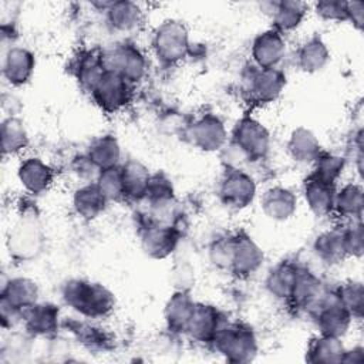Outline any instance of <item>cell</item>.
I'll return each instance as SVG.
<instances>
[{"instance_id": "cell-1", "label": "cell", "mask_w": 364, "mask_h": 364, "mask_svg": "<svg viewBox=\"0 0 364 364\" xmlns=\"http://www.w3.org/2000/svg\"><path fill=\"white\" fill-rule=\"evenodd\" d=\"M63 301L85 318H102L115 307L114 294L101 283L70 279L61 287Z\"/></svg>"}, {"instance_id": "cell-2", "label": "cell", "mask_w": 364, "mask_h": 364, "mask_svg": "<svg viewBox=\"0 0 364 364\" xmlns=\"http://www.w3.org/2000/svg\"><path fill=\"white\" fill-rule=\"evenodd\" d=\"M216 351L230 363H249L257 354V340L245 323H223L213 341Z\"/></svg>"}, {"instance_id": "cell-3", "label": "cell", "mask_w": 364, "mask_h": 364, "mask_svg": "<svg viewBox=\"0 0 364 364\" xmlns=\"http://www.w3.org/2000/svg\"><path fill=\"white\" fill-rule=\"evenodd\" d=\"M270 146L269 131L257 119L245 117L239 119L232 131L230 154L239 162L256 161L266 156Z\"/></svg>"}, {"instance_id": "cell-4", "label": "cell", "mask_w": 364, "mask_h": 364, "mask_svg": "<svg viewBox=\"0 0 364 364\" xmlns=\"http://www.w3.org/2000/svg\"><path fill=\"white\" fill-rule=\"evenodd\" d=\"M152 50L155 57L165 65L178 64L189 50V34L179 20L162 21L152 36Z\"/></svg>"}, {"instance_id": "cell-5", "label": "cell", "mask_w": 364, "mask_h": 364, "mask_svg": "<svg viewBox=\"0 0 364 364\" xmlns=\"http://www.w3.org/2000/svg\"><path fill=\"white\" fill-rule=\"evenodd\" d=\"M242 84L250 101L267 104L282 94L286 85V75L279 68H260L252 64L243 71Z\"/></svg>"}, {"instance_id": "cell-6", "label": "cell", "mask_w": 364, "mask_h": 364, "mask_svg": "<svg viewBox=\"0 0 364 364\" xmlns=\"http://www.w3.org/2000/svg\"><path fill=\"white\" fill-rule=\"evenodd\" d=\"M43 242L44 236L38 220L33 215H21L9 232L7 249L14 259L30 260L41 252Z\"/></svg>"}, {"instance_id": "cell-7", "label": "cell", "mask_w": 364, "mask_h": 364, "mask_svg": "<svg viewBox=\"0 0 364 364\" xmlns=\"http://www.w3.org/2000/svg\"><path fill=\"white\" fill-rule=\"evenodd\" d=\"M316 326L323 336L341 338L350 328L353 316L343 306L337 293H323L311 307Z\"/></svg>"}, {"instance_id": "cell-8", "label": "cell", "mask_w": 364, "mask_h": 364, "mask_svg": "<svg viewBox=\"0 0 364 364\" xmlns=\"http://www.w3.org/2000/svg\"><path fill=\"white\" fill-rule=\"evenodd\" d=\"M101 55L105 70L122 75L131 84L141 81L146 74V57L135 44L122 43L104 51Z\"/></svg>"}, {"instance_id": "cell-9", "label": "cell", "mask_w": 364, "mask_h": 364, "mask_svg": "<svg viewBox=\"0 0 364 364\" xmlns=\"http://www.w3.org/2000/svg\"><path fill=\"white\" fill-rule=\"evenodd\" d=\"M218 196L226 208L242 210L247 208L256 196V182L239 168H226L218 186Z\"/></svg>"}, {"instance_id": "cell-10", "label": "cell", "mask_w": 364, "mask_h": 364, "mask_svg": "<svg viewBox=\"0 0 364 364\" xmlns=\"http://www.w3.org/2000/svg\"><path fill=\"white\" fill-rule=\"evenodd\" d=\"M94 102L105 112L122 109L131 100L132 84L122 75L105 70L90 90Z\"/></svg>"}, {"instance_id": "cell-11", "label": "cell", "mask_w": 364, "mask_h": 364, "mask_svg": "<svg viewBox=\"0 0 364 364\" xmlns=\"http://www.w3.org/2000/svg\"><path fill=\"white\" fill-rule=\"evenodd\" d=\"M191 144L205 152H215L225 148L228 132L223 121L215 114H203L188 129Z\"/></svg>"}, {"instance_id": "cell-12", "label": "cell", "mask_w": 364, "mask_h": 364, "mask_svg": "<svg viewBox=\"0 0 364 364\" xmlns=\"http://www.w3.org/2000/svg\"><path fill=\"white\" fill-rule=\"evenodd\" d=\"M263 250L246 233L233 235V250L229 272L246 277L259 270L263 263Z\"/></svg>"}, {"instance_id": "cell-13", "label": "cell", "mask_w": 364, "mask_h": 364, "mask_svg": "<svg viewBox=\"0 0 364 364\" xmlns=\"http://www.w3.org/2000/svg\"><path fill=\"white\" fill-rule=\"evenodd\" d=\"M223 323L225 318L219 309L212 304L195 303L186 326V333L198 341L212 343Z\"/></svg>"}, {"instance_id": "cell-14", "label": "cell", "mask_w": 364, "mask_h": 364, "mask_svg": "<svg viewBox=\"0 0 364 364\" xmlns=\"http://www.w3.org/2000/svg\"><path fill=\"white\" fill-rule=\"evenodd\" d=\"M179 232L165 223H154L141 233L142 250L152 259L168 257L178 246Z\"/></svg>"}, {"instance_id": "cell-15", "label": "cell", "mask_w": 364, "mask_h": 364, "mask_svg": "<svg viewBox=\"0 0 364 364\" xmlns=\"http://www.w3.org/2000/svg\"><path fill=\"white\" fill-rule=\"evenodd\" d=\"M286 55V41L283 36L270 28L259 36L252 43L253 64L260 68H277Z\"/></svg>"}, {"instance_id": "cell-16", "label": "cell", "mask_w": 364, "mask_h": 364, "mask_svg": "<svg viewBox=\"0 0 364 364\" xmlns=\"http://www.w3.org/2000/svg\"><path fill=\"white\" fill-rule=\"evenodd\" d=\"M36 67L34 54L24 47H10L1 64L4 80L13 87H21L30 81Z\"/></svg>"}, {"instance_id": "cell-17", "label": "cell", "mask_w": 364, "mask_h": 364, "mask_svg": "<svg viewBox=\"0 0 364 364\" xmlns=\"http://www.w3.org/2000/svg\"><path fill=\"white\" fill-rule=\"evenodd\" d=\"M38 299V286L34 280L28 277H11L1 287V301L0 306L10 307L11 310L20 313L33 304Z\"/></svg>"}, {"instance_id": "cell-18", "label": "cell", "mask_w": 364, "mask_h": 364, "mask_svg": "<svg viewBox=\"0 0 364 364\" xmlns=\"http://www.w3.org/2000/svg\"><path fill=\"white\" fill-rule=\"evenodd\" d=\"M23 321L31 336H53L58 330L60 309L53 303H36L23 311Z\"/></svg>"}, {"instance_id": "cell-19", "label": "cell", "mask_w": 364, "mask_h": 364, "mask_svg": "<svg viewBox=\"0 0 364 364\" xmlns=\"http://www.w3.org/2000/svg\"><path fill=\"white\" fill-rule=\"evenodd\" d=\"M260 206L269 219L284 222L296 213L297 196L289 188L276 185L264 191L260 199Z\"/></svg>"}, {"instance_id": "cell-20", "label": "cell", "mask_w": 364, "mask_h": 364, "mask_svg": "<svg viewBox=\"0 0 364 364\" xmlns=\"http://www.w3.org/2000/svg\"><path fill=\"white\" fill-rule=\"evenodd\" d=\"M303 196L309 209L316 216H327L334 210L336 186L314 175H310L303 185Z\"/></svg>"}, {"instance_id": "cell-21", "label": "cell", "mask_w": 364, "mask_h": 364, "mask_svg": "<svg viewBox=\"0 0 364 364\" xmlns=\"http://www.w3.org/2000/svg\"><path fill=\"white\" fill-rule=\"evenodd\" d=\"M17 178L27 192L38 195L50 188L54 179V172L43 159L31 156L20 164Z\"/></svg>"}, {"instance_id": "cell-22", "label": "cell", "mask_w": 364, "mask_h": 364, "mask_svg": "<svg viewBox=\"0 0 364 364\" xmlns=\"http://www.w3.org/2000/svg\"><path fill=\"white\" fill-rule=\"evenodd\" d=\"M287 152L294 162L303 165L314 164L323 154L320 141L317 139L314 132L304 127H299L290 134L287 142Z\"/></svg>"}, {"instance_id": "cell-23", "label": "cell", "mask_w": 364, "mask_h": 364, "mask_svg": "<svg viewBox=\"0 0 364 364\" xmlns=\"http://www.w3.org/2000/svg\"><path fill=\"white\" fill-rule=\"evenodd\" d=\"M272 7L273 30L280 34L296 30L306 17L307 4L296 0H280L269 3Z\"/></svg>"}, {"instance_id": "cell-24", "label": "cell", "mask_w": 364, "mask_h": 364, "mask_svg": "<svg viewBox=\"0 0 364 364\" xmlns=\"http://www.w3.org/2000/svg\"><path fill=\"white\" fill-rule=\"evenodd\" d=\"M107 203L108 199L104 196L95 182L78 188L73 196L74 210L84 220L98 218L105 210Z\"/></svg>"}, {"instance_id": "cell-25", "label": "cell", "mask_w": 364, "mask_h": 364, "mask_svg": "<svg viewBox=\"0 0 364 364\" xmlns=\"http://www.w3.org/2000/svg\"><path fill=\"white\" fill-rule=\"evenodd\" d=\"M105 13L108 24L118 33H131L142 23V10L132 1H111Z\"/></svg>"}, {"instance_id": "cell-26", "label": "cell", "mask_w": 364, "mask_h": 364, "mask_svg": "<svg viewBox=\"0 0 364 364\" xmlns=\"http://www.w3.org/2000/svg\"><path fill=\"white\" fill-rule=\"evenodd\" d=\"M300 267L289 260L276 264L266 277V289L277 299L289 300Z\"/></svg>"}, {"instance_id": "cell-27", "label": "cell", "mask_w": 364, "mask_h": 364, "mask_svg": "<svg viewBox=\"0 0 364 364\" xmlns=\"http://www.w3.org/2000/svg\"><path fill=\"white\" fill-rule=\"evenodd\" d=\"M85 156L98 171H104L118 166L121 146L114 135H101L90 144Z\"/></svg>"}, {"instance_id": "cell-28", "label": "cell", "mask_w": 364, "mask_h": 364, "mask_svg": "<svg viewBox=\"0 0 364 364\" xmlns=\"http://www.w3.org/2000/svg\"><path fill=\"white\" fill-rule=\"evenodd\" d=\"M122 181H124V195L132 200L145 199L151 173L148 168L136 159H129L121 165Z\"/></svg>"}, {"instance_id": "cell-29", "label": "cell", "mask_w": 364, "mask_h": 364, "mask_svg": "<svg viewBox=\"0 0 364 364\" xmlns=\"http://www.w3.org/2000/svg\"><path fill=\"white\" fill-rule=\"evenodd\" d=\"M324 291L321 290V282L309 269L300 267L290 301L300 309H310L317 303Z\"/></svg>"}, {"instance_id": "cell-30", "label": "cell", "mask_w": 364, "mask_h": 364, "mask_svg": "<svg viewBox=\"0 0 364 364\" xmlns=\"http://www.w3.org/2000/svg\"><path fill=\"white\" fill-rule=\"evenodd\" d=\"M297 67L303 73L321 71L330 61V51L320 37H311L304 41L297 51Z\"/></svg>"}, {"instance_id": "cell-31", "label": "cell", "mask_w": 364, "mask_h": 364, "mask_svg": "<svg viewBox=\"0 0 364 364\" xmlns=\"http://www.w3.org/2000/svg\"><path fill=\"white\" fill-rule=\"evenodd\" d=\"M195 301L186 291L173 293L165 306V321L171 331L186 333V326L191 318Z\"/></svg>"}, {"instance_id": "cell-32", "label": "cell", "mask_w": 364, "mask_h": 364, "mask_svg": "<svg viewBox=\"0 0 364 364\" xmlns=\"http://www.w3.org/2000/svg\"><path fill=\"white\" fill-rule=\"evenodd\" d=\"M313 250L317 257L327 264H336L344 260L347 253L343 239V229H333L320 233L313 243Z\"/></svg>"}, {"instance_id": "cell-33", "label": "cell", "mask_w": 364, "mask_h": 364, "mask_svg": "<svg viewBox=\"0 0 364 364\" xmlns=\"http://www.w3.org/2000/svg\"><path fill=\"white\" fill-rule=\"evenodd\" d=\"M346 348L340 338L323 336L310 341L306 351V361L309 363H343Z\"/></svg>"}, {"instance_id": "cell-34", "label": "cell", "mask_w": 364, "mask_h": 364, "mask_svg": "<svg viewBox=\"0 0 364 364\" xmlns=\"http://www.w3.org/2000/svg\"><path fill=\"white\" fill-rule=\"evenodd\" d=\"M363 205L364 193L361 185L347 183L340 191H336L334 210L338 215L360 220L363 215Z\"/></svg>"}, {"instance_id": "cell-35", "label": "cell", "mask_w": 364, "mask_h": 364, "mask_svg": "<svg viewBox=\"0 0 364 364\" xmlns=\"http://www.w3.org/2000/svg\"><path fill=\"white\" fill-rule=\"evenodd\" d=\"M28 145L27 129L18 118L10 115L1 122V148L4 155L21 152Z\"/></svg>"}, {"instance_id": "cell-36", "label": "cell", "mask_w": 364, "mask_h": 364, "mask_svg": "<svg viewBox=\"0 0 364 364\" xmlns=\"http://www.w3.org/2000/svg\"><path fill=\"white\" fill-rule=\"evenodd\" d=\"M145 199L155 212L168 209L175 200V191L169 178L159 172L151 175Z\"/></svg>"}, {"instance_id": "cell-37", "label": "cell", "mask_w": 364, "mask_h": 364, "mask_svg": "<svg viewBox=\"0 0 364 364\" xmlns=\"http://www.w3.org/2000/svg\"><path fill=\"white\" fill-rule=\"evenodd\" d=\"M95 183L100 188V191L104 193V196L108 199V202L125 199L122 171L119 165L100 171L97 175Z\"/></svg>"}, {"instance_id": "cell-38", "label": "cell", "mask_w": 364, "mask_h": 364, "mask_svg": "<svg viewBox=\"0 0 364 364\" xmlns=\"http://www.w3.org/2000/svg\"><path fill=\"white\" fill-rule=\"evenodd\" d=\"M104 71L105 67L101 54L87 53L81 57V60L77 64V78L81 82V85L88 91L95 84V81L102 75Z\"/></svg>"}, {"instance_id": "cell-39", "label": "cell", "mask_w": 364, "mask_h": 364, "mask_svg": "<svg viewBox=\"0 0 364 364\" xmlns=\"http://www.w3.org/2000/svg\"><path fill=\"white\" fill-rule=\"evenodd\" d=\"M336 293L353 318H360L364 307V287L361 282H347Z\"/></svg>"}, {"instance_id": "cell-40", "label": "cell", "mask_w": 364, "mask_h": 364, "mask_svg": "<svg viewBox=\"0 0 364 364\" xmlns=\"http://www.w3.org/2000/svg\"><path fill=\"white\" fill-rule=\"evenodd\" d=\"M346 166V159L334 155V154H321L318 159L314 162V171L311 175L327 181L330 183H336L340 178Z\"/></svg>"}, {"instance_id": "cell-41", "label": "cell", "mask_w": 364, "mask_h": 364, "mask_svg": "<svg viewBox=\"0 0 364 364\" xmlns=\"http://www.w3.org/2000/svg\"><path fill=\"white\" fill-rule=\"evenodd\" d=\"M71 330L75 333L77 338L88 348H105L108 344V337L101 331V328H97L94 326L74 323L71 326Z\"/></svg>"}, {"instance_id": "cell-42", "label": "cell", "mask_w": 364, "mask_h": 364, "mask_svg": "<svg viewBox=\"0 0 364 364\" xmlns=\"http://www.w3.org/2000/svg\"><path fill=\"white\" fill-rule=\"evenodd\" d=\"M232 250H233V235L219 237L215 240L209 247V257L212 263L219 267L229 270L230 259H232Z\"/></svg>"}, {"instance_id": "cell-43", "label": "cell", "mask_w": 364, "mask_h": 364, "mask_svg": "<svg viewBox=\"0 0 364 364\" xmlns=\"http://www.w3.org/2000/svg\"><path fill=\"white\" fill-rule=\"evenodd\" d=\"M343 239L346 246L347 256L361 257L364 252V240H363V225L360 220L353 222L351 226L343 229Z\"/></svg>"}, {"instance_id": "cell-44", "label": "cell", "mask_w": 364, "mask_h": 364, "mask_svg": "<svg viewBox=\"0 0 364 364\" xmlns=\"http://www.w3.org/2000/svg\"><path fill=\"white\" fill-rule=\"evenodd\" d=\"M316 13L326 21H347V1H318L316 3Z\"/></svg>"}, {"instance_id": "cell-45", "label": "cell", "mask_w": 364, "mask_h": 364, "mask_svg": "<svg viewBox=\"0 0 364 364\" xmlns=\"http://www.w3.org/2000/svg\"><path fill=\"white\" fill-rule=\"evenodd\" d=\"M347 21H350L357 30L364 26V3L363 1H347Z\"/></svg>"}]
</instances>
